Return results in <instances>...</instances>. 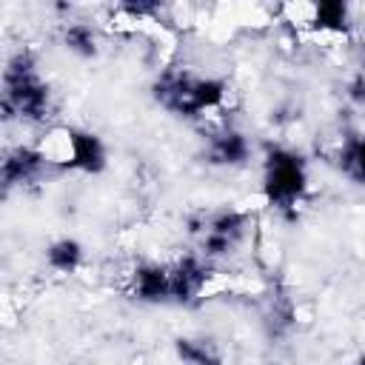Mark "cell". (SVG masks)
Here are the masks:
<instances>
[{
	"label": "cell",
	"instance_id": "cell-1",
	"mask_svg": "<svg viewBox=\"0 0 365 365\" xmlns=\"http://www.w3.org/2000/svg\"><path fill=\"white\" fill-rule=\"evenodd\" d=\"M151 97L160 108H165L174 117L200 120L225 108L228 86L217 77L194 74L185 66H168V68H160V74L154 77Z\"/></svg>",
	"mask_w": 365,
	"mask_h": 365
},
{
	"label": "cell",
	"instance_id": "cell-2",
	"mask_svg": "<svg viewBox=\"0 0 365 365\" xmlns=\"http://www.w3.org/2000/svg\"><path fill=\"white\" fill-rule=\"evenodd\" d=\"M54 111L51 86L40 74L37 54L29 48H17L9 54L3 68V117L46 123Z\"/></svg>",
	"mask_w": 365,
	"mask_h": 365
},
{
	"label": "cell",
	"instance_id": "cell-3",
	"mask_svg": "<svg viewBox=\"0 0 365 365\" xmlns=\"http://www.w3.org/2000/svg\"><path fill=\"white\" fill-rule=\"evenodd\" d=\"M308 188V163L302 154L274 145L265 154L262 163V194L271 208L282 211L285 217H294L297 205L302 202Z\"/></svg>",
	"mask_w": 365,
	"mask_h": 365
},
{
	"label": "cell",
	"instance_id": "cell-4",
	"mask_svg": "<svg viewBox=\"0 0 365 365\" xmlns=\"http://www.w3.org/2000/svg\"><path fill=\"white\" fill-rule=\"evenodd\" d=\"M248 225H251V214L240 208H220L208 214L200 234V257H205L208 262L231 257L245 240Z\"/></svg>",
	"mask_w": 365,
	"mask_h": 365
},
{
	"label": "cell",
	"instance_id": "cell-5",
	"mask_svg": "<svg viewBox=\"0 0 365 365\" xmlns=\"http://www.w3.org/2000/svg\"><path fill=\"white\" fill-rule=\"evenodd\" d=\"M202 157L208 165L240 168L251 160V140L240 128H234L231 123H220L205 134Z\"/></svg>",
	"mask_w": 365,
	"mask_h": 365
},
{
	"label": "cell",
	"instance_id": "cell-6",
	"mask_svg": "<svg viewBox=\"0 0 365 365\" xmlns=\"http://www.w3.org/2000/svg\"><path fill=\"white\" fill-rule=\"evenodd\" d=\"M211 262L200 254H185L177 262L168 265L171 271V302L177 305H191L197 297H202L205 282H208V268Z\"/></svg>",
	"mask_w": 365,
	"mask_h": 365
},
{
	"label": "cell",
	"instance_id": "cell-7",
	"mask_svg": "<svg viewBox=\"0 0 365 365\" xmlns=\"http://www.w3.org/2000/svg\"><path fill=\"white\" fill-rule=\"evenodd\" d=\"M46 171L48 165L37 151V145H14L3 154V163H0V180L6 191H11L14 185H31Z\"/></svg>",
	"mask_w": 365,
	"mask_h": 365
},
{
	"label": "cell",
	"instance_id": "cell-8",
	"mask_svg": "<svg viewBox=\"0 0 365 365\" xmlns=\"http://www.w3.org/2000/svg\"><path fill=\"white\" fill-rule=\"evenodd\" d=\"M131 297L137 302H171V271L160 262H140L131 271Z\"/></svg>",
	"mask_w": 365,
	"mask_h": 365
},
{
	"label": "cell",
	"instance_id": "cell-9",
	"mask_svg": "<svg viewBox=\"0 0 365 365\" xmlns=\"http://www.w3.org/2000/svg\"><path fill=\"white\" fill-rule=\"evenodd\" d=\"M48 168H74L77 165V128L74 125H51L37 143Z\"/></svg>",
	"mask_w": 365,
	"mask_h": 365
},
{
	"label": "cell",
	"instance_id": "cell-10",
	"mask_svg": "<svg viewBox=\"0 0 365 365\" xmlns=\"http://www.w3.org/2000/svg\"><path fill=\"white\" fill-rule=\"evenodd\" d=\"M174 354L182 365H225L222 348L214 336L205 334H185L174 339Z\"/></svg>",
	"mask_w": 365,
	"mask_h": 365
},
{
	"label": "cell",
	"instance_id": "cell-11",
	"mask_svg": "<svg viewBox=\"0 0 365 365\" xmlns=\"http://www.w3.org/2000/svg\"><path fill=\"white\" fill-rule=\"evenodd\" d=\"M334 163L342 171V177H348L356 185H365V137L356 131H342Z\"/></svg>",
	"mask_w": 365,
	"mask_h": 365
},
{
	"label": "cell",
	"instance_id": "cell-12",
	"mask_svg": "<svg viewBox=\"0 0 365 365\" xmlns=\"http://www.w3.org/2000/svg\"><path fill=\"white\" fill-rule=\"evenodd\" d=\"M60 40H63V48L68 54H74L77 60H94L100 54V34L86 20L66 23L63 31H60Z\"/></svg>",
	"mask_w": 365,
	"mask_h": 365
},
{
	"label": "cell",
	"instance_id": "cell-13",
	"mask_svg": "<svg viewBox=\"0 0 365 365\" xmlns=\"http://www.w3.org/2000/svg\"><path fill=\"white\" fill-rule=\"evenodd\" d=\"M106 165H108V148H106V143L94 131L77 128V165H74V171L100 174V171H106Z\"/></svg>",
	"mask_w": 365,
	"mask_h": 365
},
{
	"label": "cell",
	"instance_id": "cell-14",
	"mask_svg": "<svg viewBox=\"0 0 365 365\" xmlns=\"http://www.w3.org/2000/svg\"><path fill=\"white\" fill-rule=\"evenodd\" d=\"M83 257H86L83 242L74 237H60L46 245V265L57 274H74L83 265Z\"/></svg>",
	"mask_w": 365,
	"mask_h": 365
},
{
	"label": "cell",
	"instance_id": "cell-15",
	"mask_svg": "<svg viewBox=\"0 0 365 365\" xmlns=\"http://www.w3.org/2000/svg\"><path fill=\"white\" fill-rule=\"evenodd\" d=\"M311 29L334 37L351 31V9L345 3H317L311 11Z\"/></svg>",
	"mask_w": 365,
	"mask_h": 365
},
{
	"label": "cell",
	"instance_id": "cell-16",
	"mask_svg": "<svg viewBox=\"0 0 365 365\" xmlns=\"http://www.w3.org/2000/svg\"><path fill=\"white\" fill-rule=\"evenodd\" d=\"M345 100L356 108H365V71H356L345 83Z\"/></svg>",
	"mask_w": 365,
	"mask_h": 365
},
{
	"label": "cell",
	"instance_id": "cell-17",
	"mask_svg": "<svg viewBox=\"0 0 365 365\" xmlns=\"http://www.w3.org/2000/svg\"><path fill=\"white\" fill-rule=\"evenodd\" d=\"M354 365H365V351H362V354H359V356L354 359Z\"/></svg>",
	"mask_w": 365,
	"mask_h": 365
}]
</instances>
